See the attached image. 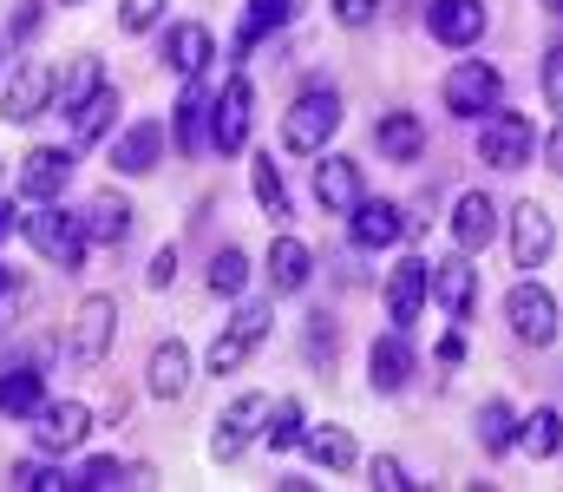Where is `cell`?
<instances>
[{
	"label": "cell",
	"instance_id": "obj_27",
	"mask_svg": "<svg viewBox=\"0 0 563 492\" xmlns=\"http://www.w3.org/2000/svg\"><path fill=\"white\" fill-rule=\"evenodd\" d=\"M112 125H119V86H99V92L73 112V139H79V145H99Z\"/></svg>",
	"mask_w": 563,
	"mask_h": 492
},
{
	"label": "cell",
	"instance_id": "obj_35",
	"mask_svg": "<svg viewBox=\"0 0 563 492\" xmlns=\"http://www.w3.org/2000/svg\"><path fill=\"white\" fill-rule=\"evenodd\" d=\"M99 86H106V73H99V59H79V66H73V79L59 86V112H79V106H86V99H92Z\"/></svg>",
	"mask_w": 563,
	"mask_h": 492
},
{
	"label": "cell",
	"instance_id": "obj_46",
	"mask_svg": "<svg viewBox=\"0 0 563 492\" xmlns=\"http://www.w3.org/2000/svg\"><path fill=\"white\" fill-rule=\"evenodd\" d=\"M544 158H551V171H563V125H558V139L544 145Z\"/></svg>",
	"mask_w": 563,
	"mask_h": 492
},
{
	"label": "cell",
	"instance_id": "obj_24",
	"mask_svg": "<svg viewBox=\"0 0 563 492\" xmlns=\"http://www.w3.org/2000/svg\"><path fill=\"white\" fill-rule=\"evenodd\" d=\"M86 237H92V243H125V237H132V204H125L119 190H99V197L86 204Z\"/></svg>",
	"mask_w": 563,
	"mask_h": 492
},
{
	"label": "cell",
	"instance_id": "obj_40",
	"mask_svg": "<svg viewBox=\"0 0 563 492\" xmlns=\"http://www.w3.org/2000/svg\"><path fill=\"white\" fill-rule=\"evenodd\" d=\"M544 99H551V112L563 119V46L544 53Z\"/></svg>",
	"mask_w": 563,
	"mask_h": 492
},
{
	"label": "cell",
	"instance_id": "obj_11",
	"mask_svg": "<svg viewBox=\"0 0 563 492\" xmlns=\"http://www.w3.org/2000/svg\"><path fill=\"white\" fill-rule=\"evenodd\" d=\"M314 197H321V210H334V217H354V204L367 197V184H361V164L341 158V152H321V164H314Z\"/></svg>",
	"mask_w": 563,
	"mask_h": 492
},
{
	"label": "cell",
	"instance_id": "obj_42",
	"mask_svg": "<svg viewBox=\"0 0 563 492\" xmlns=\"http://www.w3.org/2000/svg\"><path fill=\"white\" fill-rule=\"evenodd\" d=\"M374 7H380V0H334V20H341V26H367Z\"/></svg>",
	"mask_w": 563,
	"mask_h": 492
},
{
	"label": "cell",
	"instance_id": "obj_47",
	"mask_svg": "<svg viewBox=\"0 0 563 492\" xmlns=\"http://www.w3.org/2000/svg\"><path fill=\"white\" fill-rule=\"evenodd\" d=\"M544 7H551V13H563V0H544Z\"/></svg>",
	"mask_w": 563,
	"mask_h": 492
},
{
	"label": "cell",
	"instance_id": "obj_2",
	"mask_svg": "<svg viewBox=\"0 0 563 492\" xmlns=\"http://www.w3.org/2000/svg\"><path fill=\"white\" fill-rule=\"evenodd\" d=\"M341 132V99L321 86V92H301L295 99V112L282 119V145L288 152H301V158H321V145Z\"/></svg>",
	"mask_w": 563,
	"mask_h": 492
},
{
	"label": "cell",
	"instance_id": "obj_36",
	"mask_svg": "<svg viewBox=\"0 0 563 492\" xmlns=\"http://www.w3.org/2000/svg\"><path fill=\"white\" fill-rule=\"evenodd\" d=\"M269 420H276V427H269V447H301V440H308V427H301V407H295V401H276V407H269Z\"/></svg>",
	"mask_w": 563,
	"mask_h": 492
},
{
	"label": "cell",
	"instance_id": "obj_48",
	"mask_svg": "<svg viewBox=\"0 0 563 492\" xmlns=\"http://www.w3.org/2000/svg\"><path fill=\"white\" fill-rule=\"evenodd\" d=\"M0 296H7V270H0Z\"/></svg>",
	"mask_w": 563,
	"mask_h": 492
},
{
	"label": "cell",
	"instance_id": "obj_45",
	"mask_svg": "<svg viewBox=\"0 0 563 492\" xmlns=\"http://www.w3.org/2000/svg\"><path fill=\"white\" fill-rule=\"evenodd\" d=\"M13 230H20V210H13V204H7V197H0V243H7V237H13Z\"/></svg>",
	"mask_w": 563,
	"mask_h": 492
},
{
	"label": "cell",
	"instance_id": "obj_25",
	"mask_svg": "<svg viewBox=\"0 0 563 492\" xmlns=\"http://www.w3.org/2000/svg\"><path fill=\"white\" fill-rule=\"evenodd\" d=\"M190 387V348L184 341H157L151 348V394L157 401H177Z\"/></svg>",
	"mask_w": 563,
	"mask_h": 492
},
{
	"label": "cell",
	"instance_id": "obj_16",
	"mask_svg": "<svg viewBox=\"0 0 563 492\" xmlns=\"http://www.w3.org/2000/svg\"><path fill=\"white\" fill-rule=\"evenodd\" d=\"M407 374H413V348H407V328H394L367 348V381H374V394H400Z\"/></svg>",
	"mask_w": 563,
	"mask_h": 492
},
{
	"label": "cell",
	"instance_id": "obj_31",
	"mask_svg": "<svg viewBox=\"0 0 563 492\" xmlns=\"http://www.w3.org/2000/svg\"><path fill=\"white\" fill-rule=\"evenodd\" d=\"M478 447H485V453H511V447H518V414H511L505 401H485V407H478Z\"/></svg>",
	"mask_w": 563,
	"mask_h": 492
},
{
	"label": "cell",
	"instance_id": "obj_28",
	"mask_svg": "<svg viewBox=\"0 0 563 492\" xmlns=\"http://www.w3.org/2000/svg\"><path fill=\"white\" fill-rule=\"evenodd\" d=\"M308 270H314V256H308V243H295V237H282L276 250H269V289H276V296H295V289L308 283Z\"/></svg>",
	"mask_w": 563,
	"mask_h": 492
},
{
	"label": "cell",
	"instance_id": "obj_29",
	"mask_svg": "<svg viewBox=\"0 0 563 492\" xmlns=\"http://www.w3.org/2000/svg\"><path fill=\"white\" fill-rule=\"evenodd\" d=\"M518 447H525L531 460H551V453L563 447V414L558 407H538L531 420H518Z\"/></svg>",
	"mask_w": 563,
	"mask_h": 492
},
{
	"label": "cell",
	"instance_id": "obj_49",
	"mask_svg": "<svg viewBox=\"0 0 563 492\" xmlns=\"http://www.w3.org/2000/svg\"><path fill=\"white\" fill-rule=\"evenodd\" d=\"M66 7H79V0H66Z\"/></svg>",
	"mask_w": 563,
	"mask_h": 492
},
{
	"label": "cell",
	"instance_id": "obj_21",
	"mask_svg": "<svg viewBox=\"0 0 563 492\" xmlns=\"http://www.w3.org/2000/svg\"><path fill=\"white\" fill-rule=\"evenodd\" d=\"M203 125H210V92H203V79H184L177 119H170V139H177V152H184V158H197V152H203Z\"/></svg>",
	"mask_w": 563,
	"mask_h": 492
},
{
	"label": "cell",
	"instance_id": "obj_10",
	"mask_svg": "<svg viewBox=\"0 0 563 492\" xmlns=\"http://www.w3.org/2000/svg\"><path fill=\"white\" fill-rule=\"evenodd\" d=\"M59 99V73L46 66V59H26L13 79H7V119L13 125H26V119H40L46 106Z\"/></svg>",
	"mask_w": 563,
	"mask_h": 492
},
{
	"label": "cell",
	"instance_id": "obj_8",
	"mask_svg": "<svg viewBox=\"0 0 563 492\" xmlns=\"http://www.w3.org/2000/svg\"><path fill=\"white\" fill-rule=\"evenodd\" d=\"M112 328H119V303L112 296H86L79 316H73V361L99 368L112 354Z\"/></svg>",
	"mask_w": 563,
	"mask_h": 492
},
{
	"label": "cell",
	"instance_id": "obj_34",
	"mask_svg": "<svg viewBox=\"0 0 563 492\" xmlns=\"http://www.w3.org/2000/svg\"><path fill=\"white\" fill-rule=\"evenodd\" d=\"M288 13H295V0H250V13H243V46H256L263 33H276Z\"/></svg>",
	"mask_w": 563,
	"mask_h": 492
},
{
	"label": "cell",
	"instance_id": "obj_33",
	"mask_svg": "<svg viewBox=\"0 0 563 492\" xmlns=\"http://www.w3.org/2000/svg\"><path fill=\"white\" fill-rule=\"evenodd\" d=\"M243 289H250V256L243 250L210 256V296H243Z\"/></svg>",
	"mask_w": 563,
	"mask_h": 492
},
{
	"label": "cell",
	"instance_id": "obj_13",
	"mask_svg": "<svg viewBox=\"0 0 563 492\" xmlns=\"http://www.w3.org/2000/svg\"><path fill=\"white\" fill-rule=\"evenodd\" d=\"M250 106H256V92H250V79L236 73V79L223 86V99L210 106V139H217V152H243V139H250Z\"/></svg>",
	"mask_w": 563,
	"mask_h": 492
},
{
	"label": "cell",
	"instance_id": "obj_19",
	"mask_svg": "<svg viewBox=\"0 0 563 492\" xmlns=\"http://www.w3.org/2000/svg\"><path fill=\"white\" fill-rule=\"evenodd\" d=\"M432 296L445 303V316L452 322H465L472 316V296H478V270H472V256L459 250L452 263H432Z\"/></svg>",
	"mask_w": 563,
	"mask_h": 492
},
{
	"label": "cell",
	"instance_id": "obj_18",
	"mask_svg": "<svg viewBox=\"0 0 563 492\" xmlns=\"http://www.w3.org/2000/svg\"><path fill=\"white\" fill-rule=\"evenodd\" d=\"M452 237H459V250H465V256H478V250L498 237V204H492L485 190H465V197H459V210H452Z\"/></svg>",
	"mask_w": 563,
	"mask_h": 492
},
{
	"label": "cell",
	"instance_id": "obj_12",
	"mask_svg": "<svg viewBox=\"0 0 563 492\" xmlns=\"http://www.w3.org/2000/svg\"><path fill=\"white\" fill-rule=\"evenodd\" d=\"M66 184H73V152H59V145H33V152L20 158V197L53 204Z\"/></svg>",
	"mask_w": 563,
	"mask_h": 492
},
{
	"label": "cell",
	"instance_id": "obj_43",
	"mask_svg": "<svg viewBox=\"0 0 563 492\" xmlns=\"http://www.w3.org/2000/svg\"><path fill=\"white\" fill-rule=\"evenodd\" d=\"M170 276H177V256H170V250H157V256H151V270H144V283H151V289H170Z\"/></svg>",
	"mask_w": 563,
	"mask_h": 492
},
{
	"label": "cell",
	"instance_id": "obj_22",
	"mask_svg": "<svg viewBox=\"0 0 563 492\" xmlns=\"http://www.w3.org/2000/svg\"><path fill=\"white\" fill-rule=\"evenodd\" d=\"M157 152H164V125H157V119H144V125H132V132L112 145V171H125V177H144V171L157 164Z\"/></svg>",
	"mask_w": 563,
	"mask_h": 492
},
{
	"label": "cell",
	"instance_id": "obj_32",
	"mask_svg": "<svg viewBox=\"0 0 563 492\" xmlns=\"http://www.w3.org/2000/svg\"><path fill=\"white\" fill-rule=\"evenodd\" d=\"M301 447H308V460H314V467H328V473H347V467L361 460V453H354V440H347L341 427H314Z\"/></svg>",
	"mask_w": 563,
	"mask_h": 492
},
{
	"label": "cell",
	"instance_id": "obj_6",
	"mask_svg": "<svg viewBox=\"0 0 563 492\" xmlns=\"http://www.w3.org/2000/svg\"><path fill=\"white\" fill-rule=\"evenodd\" d=\"M498 92H505V79H498L485 59H465V66H452V73H445V112H459V119L492 112V106H498Z\"/></svg>",
	"mask_w": 563,
	"mask_h": 492
},
{
	"label": "cell",
	"instance_id": "obj_7",
	"mask_svg": "<svg viewBox=\"0 0 563 492\" xmlns=\"http://www.w3.org/2000/svg\"><path fill=\"white\" fill-rule=\"evenodd\" d=\"M505 322L518 341H531V348H544L551 335H558V303H551V289H538V283H518L511 296H505Z\"/></svg>",
	"mask_w": 563,
	"mask_h": 492
},
{
	"label": "cell",
	"instance_id": "obj_23",
	"mask_svg": "<svg viewBox=\"0 0 563 492\" xmlns=\"http://www.w3.org/2000/svg\"><path fill=\"white\" fill-rule=\"evenodd\" d=\"M164 59H170V73H177V79H197V73H203V59H210V26H197V20L170 26Z\"/></svg>",
	"mask_w": 563,
	"mask_h": 492
},
{
	"label": "cell",
	"instance_id": "obj_4",
	"mask_svg": "<svg viewBox=\"0 0 563 492\" xmlns=\"http://www.w3.org/2000/svg\"><path fill=\"white\" fill-rule=\"evenodd\" d=\"M269 427V394H236L223 414H217V434H210V460H236L256 434Z\"/></svg>",
	"mask_w": 563,
	"mask_h": 492
},
{
	"label": "cell",
	"instance_id": "obj_14",
	"mask_svg": "<svg viewBox=\"0 0 563 492\" xmlns=\"http://www.w3.org/2000/svg\"><path fill=\"white\" fill-rule=\"evenodd\" d=\"M551 250H558L551 210H544V204H518V210H511V256H518V270H538Z\"/></svg>",
	"mask_w": 563,
	"mask_h": 492
},
{
	"label": "cell",
	"instance_id": "obj_37",
	"mask_svg": "<svg viewBox=\"0 0 563 492\" xmlns=\"http://www.w3.org/2000/svg\"><path fill=\"white\" fill-rule=\"evenodd\" d=\"M250 184H256V204H263V210H269V217H288V190H282V171L269 158L256 164V177H250Z\"/></svg>",
	"mask_w": 563,
	"mask_h": 492
},
{
	"label": "cell",
	"instance_id": "obj_41",
	"mask_svg": "<svg viewBox=\"0 0 563 492\" xmlns=\"http://www.w3.org/2000/svg\"><path fill=\"white\" fill-rule=\"evenodd\" d=\"M374 486H380V492H407L413 480H407V467H400V460H387V453H380V460H374Z\"/></svg>",
	"mask_w": 563,
	"mask_h": 492
},
{
	"label": "cell",
	"instance_id": "obj_26",
	"mask_svg": "<svg viewBox=\"0 0 563 492\" xmlns=\"http://www.w3.org/2000/svg\"><path fill=\"white\" fill-rule=\"evenodd\" d=\"M374 145H380L394 164H413L426 152V125L413 119V112H387V119L374 125Z\"/></svg>",
	"mask_w": 563,
	"mask_h": 492
},
{
	"label": "cell",
	"instance_id": "obj_15",
	"mask_svg": "<svg viewBox=\"0 0 563 492\" xmlns=\"http://www.w3.org/2000/svg\"><path fill=\"white\" fill-rule=\"evenodd\" d=\"M33 420H40L33 440H40L46 453H73V447L92 434V407H86V401H53V407H40Z\"/></svg>",
	"mask_w": 563,
	"mask_h": 492
},
{
	"label": "cell",
	"instance_id": "obj_17",
	"mask_svg": "<svg viewBox=\"0 0 563 492\" xmlns=\"http://www.w3.org/2000/svg\"><path fill=\"white\" fill-rule=\"evenodd\" d=\"M426 26H432L439 46H472L485 33V7L478 0H432L426 7Z\"/></svg>",
	"mask_w": 563,
	"mask_h": 492
},
{
	"label": "cell",
	"instance_id": "obj_9",
	"mask_svg": "<svg viewBox=\"0 0 563 492\" xmlns=\"http://www.w3.org/2000/svg\"><path fill=\"white\" fill-rule=\"evenodd\" d=\"M426 296H432V263H426V256H407V263L387 270V316H394V328L420 322Z\"/></svg>",
	"mask_w": 563,
	"mask_h": 492
},
{
	"label": "cell",
	"instance_id": "obj_1",
	"mask_svg": "<svg viewBox=\"0 0 563 492\" xmlns=\"http://www.w3.org/2000/svg\"><path fill=\"white\" fill-rule=\"evenodd\" d=\"M20 230H26V243H33L46 263H59V270H79V263H86V217L59 210V197L40 204L33 217H20Z\"/></svg>",
	"mask_w": 563,
	"mask_h": 492
},
{
	"label": "cell",
	"instance_id": "obj_30",
	"mask_svg": "<svg viewBox=\"0 0 563 492\" xmlns=\"http://www.w3.org/2000/svg\"><path fill=\"white\" fill-rule=\"evenodd\" d=\"M0 407L33 420V414L46 407V387H40V374H33V368H7V374H0Z\"/></svg>",
	"mask_w": 563,
	"mask_h": 492
},
{
	"label": "cell",
	"instance_id": "obj_38",
	"mask_svg": "<svg viewBox=\"0 0 563 492\" xmlns=\"http://www.w3.org/2000/svg\"><path fill=\"white\" fill-rule=\"evenodd\" d=\"M73 486H86V492L125 486V467H119V460H86V473H79V480H73Z\"/></svg>",
	"mask_w": 563,
	"mask_h": 492
},
{
	"label": "cell",
	"instance_id": "obj_3",
	"mask_svg": "<svg viewBox=\"0 0 563 492\" xmlns=\"http://www.w3.org/2000/svg\"><path fill=\"white\" fill-rule=\"evenodd\" d=\"M538 152V132H531V119L525 112H485V125H478V158L492 164V171H525Z\"/></svg>",
	"mask_w": 563,
	"mask_h": 492
},
{
	"label": "cell",
	"instance_id": "obj_44",
	"mask_svg": "<svg viewBox=\"0 0 563 492\" xmlns=\"http://www.w3.org/2000/svg\"><path fill=\"white\" fill-rule=\"evenodd\" d=\"M33 26H40V0H20V13H13V33H20V40H26V33H33Z\"/></svg>",
	"mask_w": 563,
	"mask_h": 492
},
{
	"label": "cell",
	"instance_id": "obj_39",
	"mask_svg": "<svg viewBox=\"0 0 563 492\" xmlns=\"http://www.w3.org/2000/svg\"><path fill=\"white\" fill-rule=\"evenodd\" d=\"M157 13H164V0H125V7H119V26H125V33H151Z\"/></svg>",
	"mask_w": 563,
	"mask_h": 492
},
{
	"label": "cell",
	"instance_id": "obj_5",
	"mask_svg": "<svg viewBox=\"0 0 563 492\" xmlns=\"http://www.w3.org/2000/svg\"><path fill=\"white\" fill-rule=\"evenodd\" d=\"M269 335V309L263 303H250V309H236L230 322H223V335L210 341V374H236L250 354H256V341Z\"/></svg>",
	"mask_w": 563,
	"mask_h": 492
},
{
	"label": "cell",
	"instance_id": "obj_20",
	"mask_svg": "<svg viewBox=\"0 0 563 492\" xmlns=\"http://www.w3.org/2000/svg\"><path fill=\"white\" fill-rule=\"evenodd\" d=\"M400 237H407L400 204H387V197H361V204H354V243L387 250V243H400Z\"/></svg>",
	"mask_w": 563,
	"mask_h": 492
}]
</instances>
